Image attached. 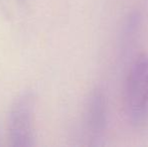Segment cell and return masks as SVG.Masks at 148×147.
I'll list each match as a JSON object with an SVG mask.
<instances>
[{"instance_id": "obj_3", "label": "cell", "mask_w": 148, "mask_h": 147, "mask_svg": "<svg viewBox=\"0 0 148 147\" xmlns=\"http://www.w3.org/2000/svg\"><path fill=\"white\" fill-rule=\"evenodd\" d=\"M87 130L93 140L101 139L107 126V104L104 94L99 90L90 97L86 114Z\"/></svg>"}, {"instance_id": "obj_1", "label": "cell", "mask_w": 148, "mask_h": 147, "mask_svg": "<svg viewBox=\"0 0 148 147\" xmlns=\"http://www.w3.org/2000/svg\"><path fill=\"white\" fill-rule=\"evenodd\" d=\"M124 109L133 127L148 126V53L136 57L128 72L124 89Z\"/></svg>"}, {"instance_id": "obj_2", "label": "cell", "mask_w": 148, "mask_h": 147, "mask_svg": "<svg viewBox=\"0 0 148 147\" xmlns=\"http://www.w3.org/2000/svg\"><path fill=\"white\" fill-rule=\"evenodd\" d=\"M35 100L31 93H23L12 104L8 117V133L14 147L34 145Z\"/></svg>"}]
</instances>
